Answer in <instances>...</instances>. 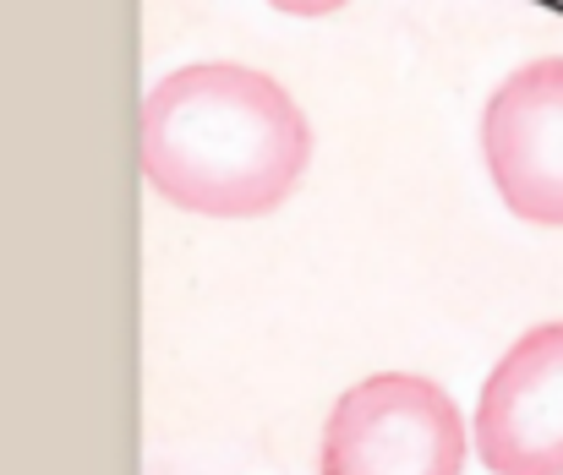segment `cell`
Instances as JSON below:
<instances>
[{
  "mask_svg": "<svg viewBox=\"0 0 563 475\" xmlns=\"http://www.w3.org/2000/svg\"><path fill=\"white\" fill-rule=\"evenodd\" d=\"M312 132L296 99L235 60H197L148 88L137 110L143 180L187 213L263 219L307 175Z\"/></svg>",
  "mask_w": 563,
  "mask_h": 475,
  "instance_id": "6da1fadb",
  "label": "cell"
},
{
  "mask_svg": "<svg viewBox=\"0 0 563 475\" xmlns=\"http://www.w3.org/2000/svg\"><path fill=\"white\" fill-rule=\"evenodd\" d=\"M465 416L416 372H377L340 394L318 475H465Z\"/></svg>",
  "mask_w": 563,
  "mask_h": 475,
  "instance_id": "7a4b0ae2",
  "label": "cell"
},
{
  "mask_svg": "<svg viewBox=\"0 0 563 475\" xmlns=\"http://www.w3.org/2000/svg\"><path fill=\"white\" fill-rule=\"evenodd\" d=\"M482 158L515 219L563 224V55L509 71L487 99Z\"/></svg>",
  "mask_w": 563,
  "mask_h": 475,
  "instance_id": "3957f363",
  "label": "cell"
},
{
  "mask_svg": "<svg viewBox=\"0 0 563 475\" xmlns=\"http://www.w3.org/2000/svg\"><path fill=\"white\" fill-rule=\"evenodd\" d=\"M476 454L493 475H563V322L520 333L482 383Z\"/></svg>",
  "mask_w": 563,
  "mask_h": 475,
  "instance_id": "277c9868",
  "label": "cell"
},
{
  "mask_svg": "<svg viewBox=\"0 0 563 475\" xmlns=\"http://www.w3.org/2000/svg\"><path fill=\"white\" fill-rule=\"evenodd\" d=\"M274 11H285V16H329V11H340V5H351V0H268Z\"/></svg>",
  "mask_w": 563,
  "mask_h": 475,
  "instance_id": "5b68a950",
  "label": "cell"
}]
</instances>
